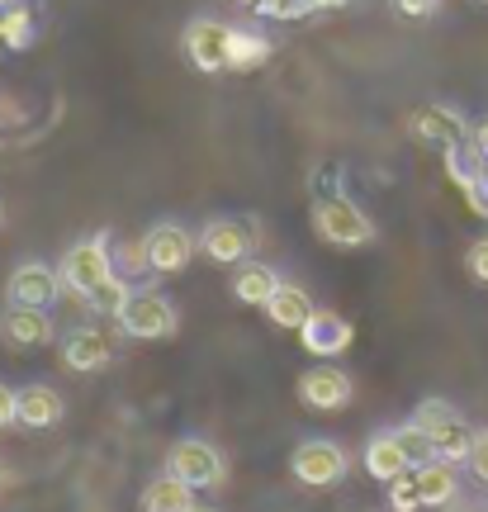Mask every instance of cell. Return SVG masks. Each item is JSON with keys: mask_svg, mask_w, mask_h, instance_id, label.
<instances>
[{"mask_svg": "<svg viewBox=\"0 0 488 512\" xmlns=\"http://www.w3.org/2000/svg\"><path fill=\"white\" fill-rule=\"evenodd\" d=\"M313 228H318V238L327 247H346V252L375 242V219L351 195H323L313 204Z\"/></svg>", "mask_w": 488, "mask_h": 512, "instance_id": "cell-1", "label": "cell"}, {"mask_svg": "<svg viewBox=\"0 0 488 512\" xmlns=\"http://www.w3.org/2000/svg\"><path fill=\"white\" fill-rule=\"evenodd\" d=\"M57 271H62V285L67 294H76L81 304L91 299L100 285H105L109 275H114V252H109V233H91V238L72 242L62 261H57Z\"/></svg>", "mask_w": 488, "mask_h": 512, "instance_id": "cell-2", "label": "cell"}, {"mask_svg": "<svg viewBox=\"0 0 488 512\" xmlns=\"http://www.w3.org/2000/svg\"><path fill=\"white\" fill-rule=\"evenodd\" d=\"M114 323L133 342H166V337L181 332V313H176V304L162 290H133Z\"/></svg>", "mask_w": 488, "mask_h": 512, "instance_id": "cell-3", "label": "cell"}, {"mask_svg": "<svg viewBox=\"0 0 488 512\" xmlns=\"http://www.w3.org/2000/svg\"><path fill=\"white\" fill-rule=\"evenodd\" d=\"M166 470L176 479H185L195 494H204V489H218L223 479H228V465H223V451H218L214 441L204 437H185L176 441L171 451H166Z\"/></svg>", "mask_w": 488, "mask_h": 512, "instance_id": "cell-4", "label": "cell"}, {"mask_svg": "<svg viewBox=\"0 0 488 512\" xmlns=\"http://www.w3.org/2000/svg\"><path fill=\"white\" fill-rule=\"evenodd\" d=\"M228 38H233V24H223L214 15H195L181 29V53L195 72L218 76L228 72Z\"/></svg>", "mask_w": 488, "mask_h": 512, "instance_id": "cell-5", "label": "cell"}, {"mask_svg": "<svg viewBox=\"0 0 488 512\" xmlns=\"http://www.w3.org/2000/svg\"><path fill=\"white\" fill-rule=\"evenodd\" d=\"M143 261H147V271H157V275H181L185 266H190V256H195L199 238L185 228V223L176 219H157L152 228L143 233Z\"/></svg>", "mask_w": 488, "mask_h": 512, "instance_id": "cell-6", "label": "cell"}, {"mask_svg": "<svg viewBox=\"0 0 488 512\" xmlns=\"http://www.w3.org/2000/svg\"><path fill=\"white\" fill-rule=\"evenodd\" d=\"M290 475L299 484H308V489H332V484L346 479V451L337 441H323V437L299 441L290 456Z\"/></svg>", "mask_w": 488, "mask_h": 512, "instance_id": "cell-7", "label": "cell"}, {"mask_svg": "<svg viewBox=\"0 0 488 512\" xmlns=\"http://www.w3.org/2000/svg\"><path fill=\"white\" fill-rule=\"evenodd\" d=\"M62 271L48 266V261H19L10 280H5V299L10 304H29V309H53L62 299Z\"/></svg>", "mask_w": 488, "mask_h": 512, "instance_id": "cell-8", "label": "cell"}, {"mask_svg": "<svg viewBox=\"0 0 488 512\" xmlns=\"http://www.w3.org/2000/svg\"><path fill=\"white\" fill-rule=\"evenodd\" d=\"M470 128H474L470 119L460 110H451V105H422V110H413V119H408V133H413L422 147H436V152L470 143Z\"/></svg>", "mask_w": 488, "mask_h": 512, "instance_id": "cell-9", "label": "cell"}, {"mask_svg": "<svg viewBox=\"0 0 488 512\" xmlns=\"http://www.w3.org/2000/svg\"><path fill=\"white\" fill-rule=\"evenodd\" d=\"M299 399H304V408H313V413H342L346 403L356 399V384H351V375L337 366H313L299 375Z\"/></svg>", "mask_w": 488, "mask_h": 512, "instance_id": "cell-10", "label": "cell"}, {"mask_svg": "<svg viewBox=\"0 0 488 512\" xmlns=\"http://www.w3.org/2000/svg\"><path fill=\"white\" fill-rule=\"evenodd\" d=\"M199 252L218 266H242L256 252V233L242 219H209L199 233Z\"/></svg>", "mask_w": 488, "mask_h": 512, "instance_id": "cell-11", "label": "cell"}, {"mask_svg": "<svg viewBox=\"0 0 488 512\" xmlns=\"http://www.w3.org/2000/svg\"><path fill=\"white\" fill-rule=\"evenodd\" d=\"M299 342H304L308 356H318V361H332V356H346V347L356 342V328L346 323L342 313L313 309V313H308V323L299 328Z\"/></svg>", "mask_w": 488, "mask_h": 512, "instance_id": "cell-12", "label": "cell"}, {"mask_svg": "<svg viewBox=\"0 0 488 512\" xmlns=\"http://www.w3.org/2000/svg\"><path fill=\"white\" fill-rule=\"evenodd\" d=\"M67 418V399L53 384H24L15 389V427L24 432H53L57 422Z\"/></svg>", "mask_w": 488, "mask_h": 512, "instance_id": "cell-13", "label": "cell"}, {"mask_svg": "<svg viewBox=\"0 0 488 512\" xmlns=\"http://www.w3.org/2000/svg\"><path fill=\"white\" fill-rule=\"evenodd\" d=\"M114 361V342L100 328H72L62 337V366L72 375H100Z\"/></svg>", "mask_w": 488, "mask_h": 512, "instance_id": "cell-14", "label": "cell"}, {"mask_svg": "<svg viewBox=\"0 0 488 512\" xmlns=\"http://www.w3.org/2000/svg\"><path fill=\"white\" fill-rule=\"evenodd\" d=\"M0 337H5V347H15V351L48 347V342H53V318H48V309L10 304L5 318H0Z\"/></svg>", "mask_w": 488, "mask_h": 512, "instance_id": "cell-15", "label": "cell"}, {"mask_svg": "<svg viewBox=\"0 0 488 512\" xmlns=\"http://www.w3.org/2000/svg\"><path fill=\"white\" fill-rule=\"evenodd\" d=\"M280 285H285L280 271L266 266V261H252V256L233 271V299L237 304H247V309H266V304H271V294L280 290Z\"/></svg>", "mask_w": 488, "mask_h": 512, "instance_id": "cell-16", "label": "cell"}, {"mask_svg": "<svg viewBox=\"0 0 488 512\" xmlns=\"http://www.w3.org/2000/svg\"><path fill=\"white\" fill-rule=\"evenodd\" d=\"M361 465H365V475H370V479H380V484H389V479H398V475H403V470H413V460H408V451L398 446L394 427H389V432H375V437L365 441Z\"/></svg>", "mask_w": 488, "mask_h": 512, "instance_id": "cell-17", "label": "cell"}, {"mask_svg": "<svg viewBox=\"0 0 488 512\" xmlns=\"http://www.w3.org/2000/svg\"><path fill=\"white\" fill-rule=\"evenodd\" d=\"M413 475H417V489H422V508H446V503L460 494V479H455L451 460L432 456V460H422Z\"/></svg>", "mask_w": 488, "mask_h": 512, "instance_id": "cell-18", "label": "cell"}, {"mask_svg": "<svg viewBox=\"0 0 488 512\" xmlns=\"http://www.w3.org/2000/svg\"><path fill=\"white\" fill-rule=\"evenodd\" d=\"M138 508H143V512H190V508H195V489H190L185 479H176L171 470H166V475H157L143 489Z\"/></svg>", "mask_w": 488, "mask_h": 512, "instance_id": "cell-19", "label": "cell"}, {"mask_svg": "<svg viewBox=\"0 0 488 512\" xmlns=\"http://www.w3.org/2000/svg\"><path fill=\"white\" fill-rule=\"evenodd\" d=\"M308 313H313V299H308V290H299V285H280V290L271 294V304H266V318H271L275 328L285 332H299L308 323Z\"/></svg>", "mask_w": 488, "mask_h": 512, "instance_id": "cell-20", "label": "cell"}, {"mask_svg": "<svg viewBox=\"0 0 488 512\" xmlns=\"http://www.w3.org/2000/svg\"><path fill=\"white\" fill-rule=\"evenodd\" d=\"M271 38L261 34V29H233L228 38V72H256V67H266L271 62Z\"/></svg>", "mask_w": 488, "mask_h": 512, "instance_id": "cell-21", "label": "cell"}, {"mask_svg": "<svg viewBox=\"0 0 488 512\" xmlns=\"http://www.w3.org/2000/svg\"><path fill=\"white\" fill-rule=\"evenodd\" d=\"M34 43V10L24 0H0V48L24 53Z\"/></svg>", "mask_w": 488, "mask_h": 512, "instance_id": "cell-22", "label": "cell"}, {"mask_svg": "<svg viewBox=\"0 0 488 512\" xmlns=\"http://www.w3.org/2000/svg\"><path fill=\"white\" fill-rule=\"evenodd\" d=\"M413 422L427 432V437H432V446H436V437H441L451 422H460V408H455V403H446V399H422L413 408Z\"/></svg>", "mask_w": 488, "mask_h": 512, "instance_id": "cell-23", "label": "cell"}, {"mask_svg": "<svg viewBox=\"0 0 488 512\" xmlns=\"http://www.w3.org/2000/svg\"><path fill=\"white\" fill-rule=\"evenodd\" d=\"M474 437H479V432H474L465 418L451 422V427L436 437V456L451 460V465H465V460H470V451H474Z\"/></svg>", "mask_w": 488, "mask_h": 512, "instance_id": "cell-24", "label": "cell"}, {"mask_svg": "<svg viewBox=\"0 0 488 512\" xmlns=\"http://www.w3.org/2000/svg\"><path fill=\"white\" fill-rule=\"evenodd\" d=\"M128 294H133V285H128L124 275L114 271V275L105 280V285H100V290H95L91 299H86V309H91V313H109V318H119V309H124Z\"/></svg>", "mask_w": 488, "mask_h": 512, "instance_id": "cell-25", "label": "cell"}, {"mask_svg": "<svg viewBox=\"0 0 488 512\" xmlns=\"http://www.w3.org/2000/svg\"><path fill=\"white\" fill-rule=\"evenodd\" d=\"M394 437H398V446L408 451V460H413V470L422 465V460H432V456H436L432 437H427V432H422V427H417L413 418H408V422H398V427H394Z\"/></svg>", "mask_w": 488, "mask_h": 512, "instance_id": "cell-26", "label": "cell"}, {"mask_svg": "<svg viewBox=\"0 0 488 512\" xmlns=\"http://www.w3.org/2000/svg\"><path fill=\"white\" fill-rule=\"evenodd\" d=\"M389 508L394 512H417L422 508V489H417L413 470H403L398 479H389Z\"/></svg>", "mask_w": 488, "mask_h": 512, "instance_id": "cell-27", "label": "cell"}, {"mask_svg": "<svg viewBox=\"0 0 488 512\" xmlns=\"http://www.w3.org/2000/svg\"><path fill=\"white\" fill-rule=\"evenodd\" d=\"M256 15H266V19H280V24H290V19H308V15H318V0H261V5H256Z\"/></svg>", "mask_w": 488, "mask_h": 512, "instance_id": "cell-28", "label": "cell"}, {"mask_svg": "<svg viewBox=\"0 0 488 512\" xmlns=\"http://www.w3.org/2000/svg\"><path fill=\"white\" fill-rule=\"evenodd\" d=\"M394 5V15L403 19H432L436 10H441V0H389Z\"/></svg>", "mask_w": 488, "mask_h": 512, "instance_id": "cell-29", "label": "cell"}, {"mask_svg": "<svg viewBox=\"0 0 488 512\" xmlns=\"http://www.w3.org/2000/svg\"><path fill=\"white\" fill-rule=\"evenodd\" d=\"M465 266H470V275L479 285H488V238H479L470 252H465Z\"/></svg>", "mask_w": 488, "mask_h": 512, "instance_id": "cell-30", "label": "cell"}, {"mask_svg": "<svg viewBox=\"0 0 488 512\" xmlns=\"http://www.w3.org/2000/svg\"><path fill=\"white\" fill-rule=\"evenodd\" d=\"M465 465L474 470V479H484V484H488V432H479V437H474V451H470V460H465Z\"/></svg>", "mask_w": 488, "mask_h": 512, "instance_id": "cell-31", "label": "cell"}, {"mask_svg": "<svg viewBox=\"0 0 488 512\" xmlns=\"http://www.w3.org/2000/svg\"><path fill=\"white\" fill-rule=\"evenodd\" d=\"M5 427H15V389L0 380V432H5Z\"/></svg>", "mask_w": 488, "mask_h": 512, "instance_id": "cell-32", "label": "cell"}, {"mask_svg": "<svg viewBox=\"0 0 488 512\" xmlns=\"http://www.w3.org/2000/svg\"><path fill=\"white\" fill-rule=\"evenodd\" d=\"M470 143L479 147V157H484V162H488V114H484V119H479V124L470 128Z\"/></svg>", "mask_w": 488, "mask_h": 512, "instance_id": "cell-33", "label": "cell"}, {"mask_svg": "<svg viewBox=\"0 0 488 512\" xmlns=\"http://www.w3.org/2000/svg\"><path fill=\"white\" fill-rule=\"evenodd\" d=\"M342 5H351V0H318V10H342Z\"/></svg>", "mask_w": 488, "mask_h": 512, "instance_id": "cell-34", "label": "cell"}, {"mask_svg": "<svg viewBox=\"0 0 488 512\" xmlns=\"http://www.w3.org/2000/svg\"><path fill=\"white\" fill-rule=\"evenodd\" d=\"M233 5H247V10H256V5H261V0H233Z\"/></svg>", "mask_w": 488, "mask_h": 512, "instance_id": "cell-35", "label": "cell"}, {"mask_svg": "<svg viewBox=\"0 0 488 512\" xmlns=\"http://www.w3.org/2000/svg\"><path fill=\"white\" fill-rule=\"evenodd\" d=\"M0 494H5V470H0Z\"/></svg>", "mask_w": 488, "mask_h": 512, "instance_id": "cell-36", "label": "cell"}, {"mask_svg": "<svg viewBox=\"0 0 488 512\" xmlns=\"http://www.w3.org/2000/svg\"><path fill=\"white\" fill-rule=\"evenodd\" d=\"M190 512H214V508H199V503H195V508H190Z\"/></svg>", "mask_w": 488, "mask_h": 512, "instance_id": "cell-37", "label": "cell"}, {"mask_svg": "<svg viewBox=\"0 0 488 512\" xmlns=\"http://www.w3.org/2000/svg\"><path fill=\"white\" fill-rule=\"evenodd\" d=\"M484 185H488V162H484Z\"/></svg>", "mask_w": 488, "mask_h": 512, "instance_id": "cell-38", "label": "cell"}, {"mask_svg": "<svg viewBox=\"0 0 488 512\" xmlns=\"http://www.w3.org/2000/svg\"><path fill=\"white\" fill-rule=\"evenodd\" d=\"M479 5H488V0H479Z\"/></svg>", "mask_w": 488, "mask_h": 512, "instance_id": "cell-39", "label": "cell"}]
</instances>
